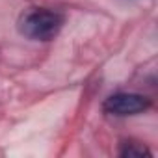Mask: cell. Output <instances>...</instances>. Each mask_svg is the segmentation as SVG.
<instances>
[{
	"mask_svg": "<svg viewBox=\"0 0 158 158\" xmlns=\"http://www.w3.org/2000/svg\"><path fill=\"white\" fill-rule=\"evenodd\" d=\"M65 23L63 13L50 8H30L21 13L17 28L32 41H50L54 39Z\"/></svg>",
	"mask_w": 158,
	"mask_h": 158,
	"instance_id": "obj_1",
	"label": "cell"
},
{
	"mask_svg": "<svg viewBox=\"0 0 158 158\" xmlns=\"http://www.w3.org/2000/svg\"><path fill=\"white\" fill-rule=\"evenodd\" d=\"M149 106H151V101L139 93H115L104 101L102 110L110 115L127 117V115L143 114Z\"/></svg>",
	"mask_w": 158,
	"mask_h": 158,
	"instance_id": "obj_2",
	"label": "cell"
},
{
	"mask_svg": "<svg viewBox=\"0 0 158 158\" xmlns=\"http://www.w3.org/2000/svg\"><path fill=\"white\" fill-rule=\"evenodd\" d=\"M119 154L121 156H128V158H132V156L139 158V156H151V151L145 145L138 143V141H123L121 149H119Z\"/></svg>",
	"mask_w": 158,
	"mask_h": 158,
	"instance_id": "obj_3",
	"label": "cell"
}]
</instances>
